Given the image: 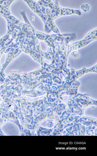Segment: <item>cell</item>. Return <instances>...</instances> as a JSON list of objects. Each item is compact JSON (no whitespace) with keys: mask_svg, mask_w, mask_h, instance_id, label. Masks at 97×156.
<instances>
[{"mask_svg":"<svg viewBox=\"0 0 97 156\" xmlns=\"http://www.w3.org/2000/svg\"><path fill=\"white\" fill-rule=\"evenodd\" d=\"M78 54L76 52H74L73 54H72V57L74 59H77L78 57Z\"/></svg>","mask_w":97,"mask_h":156,"instance_id":"1","label":"cell"}]
</instances>
